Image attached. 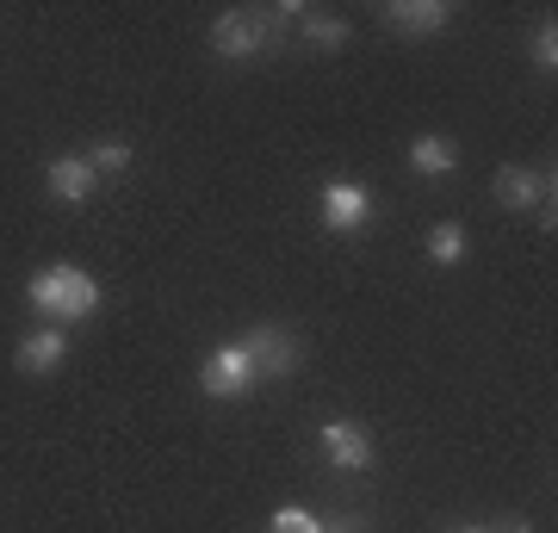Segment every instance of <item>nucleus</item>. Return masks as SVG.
Here are the masks:
<instances>
[{
	"label": "nucleus",
	"mask_w": 558,
	"mask_h": 533,
	"mask_svg": "<svg viewBox=\"0 0 558 533\" xmlns=\"http://www.w3.org/2000/svg\"><path fill=\"white\" fill-rule=\"evenodd\" d=\"M490 193H497V205H509V211H539V205L553 198V174H539V168H521V161H509V168H497Z\"/></svg>",
	"instance_id": "8"
},
{
	"label": "nucleus",
	"mask_w": 558,
	"mask_h": 533,
	"mask_svg": "<svg viewBox=\"0 0 558 533\" xmlns=\"http://www.w3.org/2000/svg\"><path fill=\"white\" fill-rule=\"evenodd\" d=\"M410 168L422 180H447L459 168V143L440 137V131H422V137H410Z\"/></svg>",
	"instance_id": "11"
},
{
	"label": "nucleus",
	"mask_w": 558,
	"mask_h": 533,
	"mask_svg": "<svg viewBox=\"0 0 558 533\" xmlns=\"http://www.w3.org/2000/svg\"><path fill=\"white\" fill-rule=\"evenodd\" d=\"M211 50H218L223 62H248L267 50V20L260 13H218L211 20Z\"/></svg>",
	"instance_id": "6"
},
{
	"label": "nucleus",
	"mask_w": 558,
	"mask_h": 533,
	"mask_svg": "<svg viewBox=\"0 0 558 533\" xmlns=\"http://www.w3.org/2000/svg\"><path fill=\"white\" fill-rule=\"evenodd\" d=\"M260 20H267V25H304V20H311V7H304V0H279V7L260 13Z\"/></svg>",
	"instance_id": "17"
},
{
	"label": "nucleus",
	"mask_w": 558,
	"mask_h": 533,
	"mask_svg": "<svg viewBox=\"0 0 558 533\" xmlns=\"http://www.w3.org/2000/svg\"><path fill=\"white\" fill-rule=\"evenodd\" d=\"M428 261H435V267H459V261H465V230H459V223H435V230H428Z\"/></svg>",
	"instance_id": "14"
},
{
	"label": "nucleus",
	"mask_w": 558,
	"mask_h": 533,
	"mask_svg": "<svg viewBox=\"0 0 558 533\" xmlns=\"http://www.w3.org/2000/svg\"><path fill=\"white\" fill-rule=\"evenodd\" d=\"M32 304H38L50 323H87V316L100 311V279L81 274V267H69V261H57V267H44V274H32Z\"/></svg>",
	"instance_id": "1"
},
{
	"label": "nucleus",
	"mask_w": 558,
	"mask_h": 533,
	"mask_svg": "<svg viewBox=\"0 0 558 533\" xmlns=\"http://www.w3.org/2000/svg\"><path fill=\"white\" fill-rule=\"evenodd\" d=\"M317 218L329 237H360L366 223H373V193L360 186V180H329L317 198Z\"/></svg>",
	"instance_id": "3"
},
{
	"label": "nucleus",
	"mask_w": 558,
	"mask_h": 533,
	"mask_svg": "<svg viewBox=\"0 0 558 533\" xmlns=\"http://www.w3.org/2000/svg\"><path fill=\"white\" fill-rule=\"evenodd\" d=\"M490 533H534V521H527V514H502Z\"/></svg>",
	"instance_id": "18"
},
{
	"label": "nucleus",
	"mask_w": 558,
	"mask_h": 533,
	"mask_svg": "<svg viewBox=\"0 0 558 533\" xmlns=\"http://www.w3.org/2000/svg\"><path fill=\"white\" fill-rule=\"evenodd\" d=\"M87 168L100 180H119V174H131V143L124 137H100L94 149H87Z\"/></svg>",
	"instance_id": "12"
},
{
	"label": "nucleus",
	"mask_w": 558,
	"mask_h": 533,
	"mask_svg": "<svg viewBox=\"0 0 558 533\" xmlns=\"http://www.w3.org/2000/svg\"><path fill=\"white\" fill-rule=\"evenodd\" d=\"M317 453L336 465V472H348V477H360V472H373V435L360 428V422H348V415H336V422H323L317 428Z\"/></svg>",
	"instance_id": "4"
},
{
	"label": "nucleus",
	"mask_w": 558,
	"mask_h": 533,
	"mask_svg": "<svg viewBox=\"0 0 558 533\" xmlns=\"http://www.w3.org/2000/svg\"><path fill=\"white\" fill-rule=\"evenodd\" d=\"M242 348H248L255 378H292V373H299V360H304L299 336H292V329H279V323H255Z\"/></svg>",
	"instance_id": "5"
},
{
	"label": "nucleus",
	"mask_w": 558,
	"mask_h": 533,
	"mask_svg": "<svg viewBox=\"0 0 558 533\" xmlns=\"http://www.w3.org/2000/svg\"><path fill=\"white\" fill-rule=\"evenodd\" d=\"M447 20H453L447 0H398V7H385V25H391L398 38H428V32H440Z\"/></svg>",
	"instance_id": "10"
},
{
	"label": "nucleus",
	"mask_w": 558,
	"mask_h": 533,
	"mask_svg": "<svg viewBox=\"0 0 558 533\" xmlns=\"http://www.w3.org/2000/svg\"><path fill=\"white\" fill-rule=\"evenodd\" d=\"M447 533H490L484 521H465V528H447Z\"/></svg>",
	"instance_id": "20"
},
{
	"label": "nucleus",
	"mask_w": 558,
	"mask_h": 533,
	"mask_svg": "<svg viewBox=\"0 0 558 533\" xmlns=\"http://www.w3.org/2000/svg\"><path fill=\"white\" fill-rule=\"evenodd\" d=\"M527 62H534L539 75H553V69H558V25L553 20L527 32Z\"/></svg>",
	"instance_id": "15"
},
{
	"label": "nucleus",
	"mask_w": 558,
	"mask_h": 533,
	"mask_svg": "<svg viewBox=\"0 0 558 533\" xmlns=\"http://www.w3.org/2000/svg\"><path fill=\"white\" fill-rule=\"evenodd\" d=\"M299 32H304L311 50H341V44H348V20H336V13H311Z\"/></svg>",
	"instance_id": "13"
},
{
	"label": "nucleus",
	"mask_w": 558,
	"mask_h": 533,
	"mask_svg": "<svg viewBox=\"0 0 558 533\" xmlns=\"http://www.w3.org/2000/svg\"><path fill=\"white\" fill-rule=\"evenodd\" d=\"M323 533H360V521H323Z\"/></svg>",
	"instance_id": "19"
},
{
	"label": "nucleus",
	"mask_w": 558,
	"mask_h": 533,
	"mask_svg": "<svg viewBox=\"0 0 558 533\" xmlns=\"http://www.w3.org/2000/svg\"><path fill=\"white\" fill-rule=\"evenodd\" d=\"M260 378L255 366H248V348L242 341H223V348H211L199 366V391L211 397V403H236V397H248Z\"/></svg>",
	"instance_id": "2"
},
{
	"label": "nucleus",
	"mask_w": 558,
	"mask_h": 533,
	"mask_svg": "<svg viewBox=\"0 0 558 533\" xmlns=\"http://www.w3.org/2000/svg\"><path fill=\"white\" fill-rule=\"evenodd\" d=\"M20 373H32V378H50L62 366V360H69V336H62L57 323H38V329H32V336H20Z\"/></svg>",
	"instance_id": "9"
},
{
	"label": "nucleus",
	"mask_w": 558,
	"mask_h": 533,
	"mask_svg": "<svg viewBox=\"0 0 558 533\" xmlns=\"http://www.w3.org/2000/svg\"><path fill=\"white\" fill-rule=\"evenodd\" d=\"M267 533H323V521L311 509H279L274 521H267Z\"/></svg>",
	"instance_id": "16"
},
{
	"label": "nucleus",
	"mask_w": 558,
	"mask_h": 533,
	"mask_svg": "<svg viewBox=\"0 0 558 533\" xmlns=\"http://www.w3.org/2000/svg\"><path fill=\"white\" fill-rule=\"evenodd\" d=\"M44 193L57 198V205H87V198L100 193V174L87 168V156H50L44 161Z\"/></svg>",
	"instance_id": "7"
}]
</instances>
